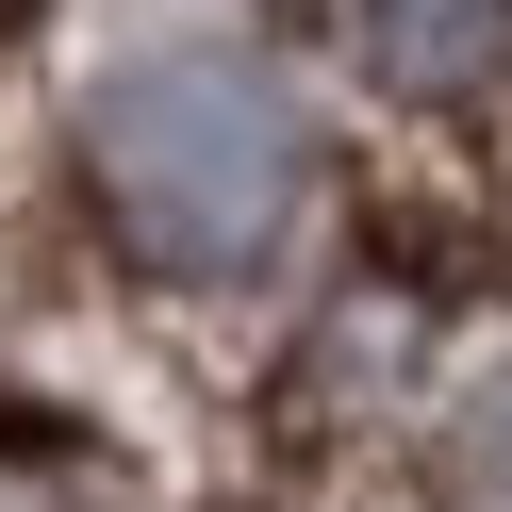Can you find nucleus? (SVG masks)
I'll return each mask as SVG.
<instances>
[{
    "instance_id": "nucleus-1",
    "label": "nucleus",
    "mask_w": 512,
    "mask_h": 512,
    "mask_svg": "<svg viewBox=\"0 0 512 512\" xmlns=\"http://www.w3.org/2000/svg\"><path fill=\"white\" fill-rule=\"evenodd\" d=\"M83 182H100L116 248L166 281H232L298 232L314 199V116L248 50H149L83 100Z\"/></svg>"
},
{
    "instance_id": "nucleus-2",
    "label": "nucleus",
    "mask_w": 512,
    "mask_h": 512,
    "mask_svg": "<svg viewBox=\"0 0 512 512\" xmlns=\"http://www.w3.org/2000/svg\"><path fill=\"white\" fill-rule=\"evenodd\" d=\"M331 34L364 50L397 100H463L512 67V0H331Z\"/></svg>"
},
{
    "instance_id": "nucleus-3",
    "label": "nucleus",
    "mask_w": 512,
    "mask_h": 512,
    "mask_svg": "<svg viewBox=\"0 0 512 512\" xmlns=\"http://www.w3.org/2000/svg\"><path fill=\"white\" fill-rule=\"evenodd\" d=\"M446 463H463V496H479V512H512V364H496V380L463 397V430H446Z\"/></svg>"
}]
</instances>
